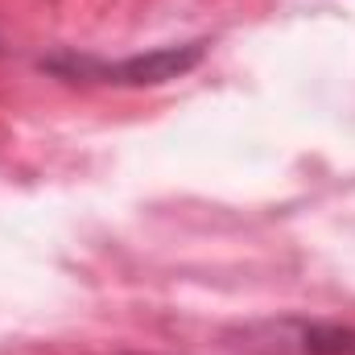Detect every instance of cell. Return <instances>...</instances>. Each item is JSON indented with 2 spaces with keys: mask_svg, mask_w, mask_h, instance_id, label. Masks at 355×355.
<instances>
[{
  "mask_svg": "<svg viewBox=\"0 0 355 355\" xmlns=\"http://www.w3.org/2000/svg\"><path fill=\"white\" fill-rule=\"evenodd\" d=\"M207 58V42H182V46H157L149 54L128 58H95V54H50L37 67L67 79V83H107V87H162L182 79Z\"/></svg>",
  "mask_w": 355,
  "mask_h": 355,
  "instance_id": "6da1fadb",
  "label": "cell"
},
{
  "mask_svg": "<svg viewBox=\"0 0 355 355\" xmlns=\"http://www.w3.org/2000/svg\"><path fill=\"white\" fill-rule=\"evenodd\" d=\"M244 355H355V327L318 318H268L227 335Z\"/></svg>",
  "mask_w": 355,
  "mask_h": 355,
  "instance_id": "7a4b0ae2",
  "label": "cell"
}]
</instances>
